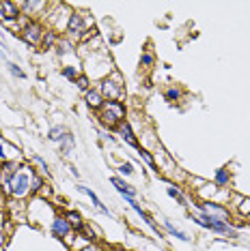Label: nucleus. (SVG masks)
<instances>
[{
    "label": "nucleus",
    "instance_id": "obj_18",
    "mask_svg": "<svg viewBox=\"0 0 250 251\" xmlns=\"http://www.w3.org/2000/svg\"><path fill=\"white\" fill-rule=\"evenodd\" d=\"M164 227H166V230H168V234H170V236L179 238V241H190V236H188V234H186V232H181V230H177V227H175L173 224H170V221H164Z\"/></svg>",
    "mask_w": 250,
    "mask_h": 251
},
{
    "label": "nucleus",
    "instance_id": "obj_3",
    "mask_svg": "<svg viewBox=\"0 0 250 251\" xmlns=\"http://www.w3.org/2000/svg\"><path fill=\"white\" fill-rule=\"evenodd\" d=\"M93 28V20L87 18V13H78V11H71L69 24H67V35H69L71 41H82L84 35Z\"/></svg>",
    "mask_w": 250,
    "mask_h": 251
},
{
    "label": "nucleus",
    "instance_id": "obj_9",
    "mask_svg": "<svg viewBox=\"0 0 250 251\" xmlns=\"http://www.w3.org/2000/svg\"><path fill=\"white\" fill-rule=\"evenodd\" d=\"M0 11H2V24L4 22H18L22 18L20 4L11 2V0H0Z\"/></svg>",
    "mask_w": 250,
    "mask_h": 251
},
{
    "label": "nucleus",
    "instance_id": "obj_23",
    "mask_svg": "<svg viewBox=\"0 0 250 251\" xmlns=\"http://www.w3.org/2000/svg\"><path fill=\"white\" fill-rule=\"evenodd\" d=\"M237 210H240L242 217H250V198H240Z\"/></svg>",
    "mask_w": 250,
    "mask_h": 251
},
{
    "label": "nucleus",
    "instance_id": "obj_16",
    "mask_svg": "<svg viewBox=\"0 0 250 251\" xmlns=\"http://www.w3.org/2000/svg\"><path fill=\"white\" fill-rule=\"evenodd\" d=\"M112 185L117 187V191L121 193V196H132V198L136 196V189H134V187H132V185H127L125 180H121L119 176H115V178H112Z\"/></svg>",
    "mask_w": 250,
    "mask_h": 251
},
{
    "label": "nucleus",
    "instance_id": "obj_7",
    "mask_svg": "<svg viewBox=\"0 0 250 251\" xmlns=\"http://www.w3.org/2000/svg\"><path fill=\"white\" fill-rule=\"evenodd\" d=\"M198 210L207 217H214V219H220L224 224H229L231 215H229V208H224L222 204L218 202H198Z\"/></svg>",
    "mask_w": 250,
    "mask_h": 251
},
{
    "label": "nucleus",
    "instance_id": "obj_35",
    "mask_svg": "<svg viewBox=\"0 0 250 251\" xmlns=\"http://www.w3.org/2000/svg\"><path fill=\"white\" fill-rule=\"evenodd\" d=\"M2 178H4V174H2V163H0V187H2Z\"/></svg>",
    "mask_w": 250,
    "mask_h": 251
},
{
    "label": "nucleus",
    "instance_id": "obj_17",
    "mask_svg": "<svg viewBox=\"0 0 250 251\" xmlns=\"http://www.w3.org/2000/svg\"><path fill=\"white\" fill-rule=\"evenodd\" d=\"M229 180H231V176L224 168H220L218 172H216V187H218V189H224V187L229 185Z\"/></svg>",
    "mask_w": 250,
    "mask_h": 251
},
{
    "label": "nucleus",
    "instance_id": "obj_20",
    "mask_svg": "<svg viewBox=\"0 0 250 251\" xmlns=\"http://www.w3.org/2000/svg\"><path fill=\"white\" fill-rule=\"evenodd\" d=\"M56 43H59V37H56V32H54V30H45L41 48H43V50H50V48H52V45H56Z\"/></svg>",
    "mask_w": 250,
    "mask_h": 251
},
{
    "label": "nucleus",
    "instance_id": "obj_4",
    "mask_svg": "<svg viewBox=\"0 0 250 251\" xmlns=\"http://www.w3.org/2000/svg\"><path fill=\"white\" fill-rule=\"evenodd\" d=\"M99 93L104 95L106 101H121L123 99V77L119 71H112L106 79H101Z\"/></svg>",
    "mask_w": 250,
    "mask_h": 251
},
{
    "label": "nucleus",
    "instance_id": "obj_25",
    "mask_svg": "<svg viewBox=\"0 0 250 251\" xmlns=\"http://www.w3.org/2000/svg\"><path fill=\"white\" fill-rule=\"evenodd\" d=\"M71 146H73V135H71V133H67V135H65V140L61 142V151H62V155H69Z\"/></svg>",
    "mask_w": 250,
    "mask_h": 251
},
{
    "label": "nucleus",
    "instance_id": "obj_8",
    "mask_svg": "<svg viewBox=\"0 0 250 251\" xmlns=\"http://www.w3.org/2000/svg\"><path fill=\"white\" fill-rule=\"evenodd\" d=\"M45 7H48V4H45V2H39V0H22L20 11L24 13V18H28L31 22H35V18H37L39 13H43Z\"/></svg>",
    "mask_w": 250,
    "mask_h": 251
},
{
    "label": "nucleus",
    "instance_id": "obj_31",
    "mask_svg": "<svg viewBox=\"0 0 250 251\" xmlns=\"http://www.w3.org/2000/svg\"><path fill=\"white\" fill-rule=\"evenodd\" d=\"M119 172H121V174H125V176L134 174V165L129 163V161H125V163H121V165H119Z\"/></svg>",
    "mask_w": 250,
    "mask_h": 251
},
{
    "label": "nucleus",
    "instance_id": "obj_33",
    "mask_svg": "<svg viewBox=\"0 0 250 251\" xmlns=\"http://www.w3.org/2000/svg\"><path fill=\"white\" fill-rule=\"evenodd\" d=\"M35 163L39 165V168H41V172H43V174H48V163H45L41 157H35Z\"/></svg>",
    "mask_w": 250,
    "mask_h": 251
},
{
    "label": "nucleus",
    "instance_id": "obj_1",
    "mask_svg": "<svg viewBox=\"0 0 250 251\" xmlns=\"http://www.w3.org/2000/svg\"><path fill=\"white\" fill-rule=\"evenodd\" d=\"M32 176H35V170L31 165H20L18 172H15L11 178H4L2 180V193L7 198H13V200H24L31 196V182H32Z\"/></svg>",
    "mask_w": 250,
    "mask_h": 251
},
{
    "label": "nucleus",
    "instance_id": "obj_10",
    "mask_svg": "<svg viewBox=\"0 0 250 251\" xmlns=\"http://www.w3.org/2000/svg\"><path fill=\"white\" fill-rule=\"evenodd\" d=\"M50 227H52V234H54V236H56V238H62V241H65V238L73 232L71 226L67 224V219H65L62 215H54V219H52V224H50Z\"/></svg>",
    "mask_w": 250,
    "mask_h": 251
},
{
    "label": "nucleus",
    "instance_id": "obj_12",
    "mask_svg": "<svg viewBox=\"0 0 250 251\" xmlns=\"http://www.w3.org/2000/svg\"><path fill=\"white\" fill-rule=\"evenodd\" d=\"M117 133L121 135V140L125 142V144H129V146H134V148H140L138 146V140H136V135H134V131H132V127H129V123H121L117 127Z\"/></svg>",
    "mask_w": 250,
    "mask_h": 251
},
{
    "label": "nucleus",
    "instance_id": "obj_19",
    "mask_svg": "<svg viewBox=\"0 0 250 251\" xmlns=\"http://www.w3.org/2000/svg\"><path fill=\"white\" fill-rule=\"evenodd\" d=\"M73 41L71 39H59V43H56V50H59V56H62V54H67V52H73Z\"/></svg>",
    "mask_w": 250,
    "mask_h": 251
},
{
    "label": "nucleus",
    "instance_id": "obj_21",
    "mask_svg": "<svg viewBox=\"0 0 250 251\" xmlns=\"http://www.w3.org/2000/svg\"><path fill=\"white\" fill-rule=\"evenodd\" d=\"M69 133L65 127H54V129H50V140H54V142H62L65 140V135Z\"/></svg>",
    "mask_w": 250,
    "mask_h": 251
},
{
    "label": "nucleus",
    "instance_id": "obj_11",
    "mask_svg": "<svg viewBox=\"0 0 250 251\" xmlns=\"http://www.w3.org/2000/svg\"><path fill=\"white\" fill-rule=\"evenodd\" d=\"M84 101H87V105L91 107V110H95V112H99L101 105L106 103V99H104V95L99 93V88L87 90V93H84Z\"/></svg>",
    "mask_w": 250,
    "mask_h": 251
},
{
    "label": "nucleus",
    "instance_id": "obj_37",
    "mask_svg": "<svg viewBox=\"0 0 250 251\" xmlns=\"http://www.w3.org/2000/svg\"><path fill=\"white\" fill-rule=\"evenodd\" d=\"M112 251H123V249H112Z\"/></svg>",
    "mask_w": 250,
    "mask_h": 251
},
{
    "label": "nucleus",
    "instance_id": "obj_34",
    "mask_svg": "<svg viewBox=\"0 0 250 251\" xmlns=\"http://www.w3.org/2000/svg\"><path fill=\"white\" fill-rule=\"evenodd\" d=\"M80 251H104V249H101V247H99V245L91 243V245H89V247H84V249H80Z\"/></svg>",
    "mask_w": 250,
    "mask_h": 251
},
{
    "label": "nucleus",
    "instance_id": "obj_36",
    "mask_svg": "<svg viewBox=\"0 0 250 251\" xmlns=\"http://www.w3.org/2000/svg\"><path fill=\"white\" fill-rule=\"evenodd\" d=\"M0 251H7V249H4V247H0Z\"/></svg>",
    "mask_w": 250,
    "mask_h": 251
},
{
    "label": "nucleus",
    "instance_id": "obj_27",
    "mask_svg": "<svg viewBox=\"0 0 250 251\" xmlns=\"http://www.w3.org/2000/svg\"><path fill=\"white\" fill-rule=\"evenodd\" d=\"M153 62H156V56H153L151 50H147V52L140 56V65H143V67H151Z\"/></svg>",
    "mask_w": 250,
    "mask_h": 251
},
{
    "label": "nucleus",
    "instance_id": "obj_6",
    "mask_svg": "<svg viewBox=\"0 0 250 251\" xmlns=\"http://www.w3.org/2000/svg\"><path fill=\"white\" fill-rule=\"evenodd\" d=\"M43 26L39 24V22H28V24L22 28V41L28 43L31 48H39V45L43 43Z\"/></svg>",
    "mask_w": 250,
    "mask_h": 251
},
{
    "label": "nucleus",
    "instance_id": "obj_5",
    "mask_svg": "<svg viewBox=\"0 0 250 251\" xmlns=\"http://www.w3.org/2000/svg\"><path fill=\"white\" fill-rule=\"evenodd\" d=\"M192 219H194L201 227H207V230H214V232H218V234H229V236L235 238V232L231 230V226L224 224V221H220V219H214V217H207V215H203V213L192 215Z\"/></svg>",
    "mask_w": 250,
    "mask_h": 251
},
{
    "label": "nucleus",
    "instance_id": "obj_13",
    "mask_svg": "<svg viewBox=\"0 0 250 251\" xmlns=\"http://www.w3.org/2000/svg\"><path fill=\"white\" fill-rule=\"evenodd\" d=\"M67 219V224L71 226V230L73 232H82V227H84V219H82V215L78 213V210H67L65 215H62Z\"/></svg>",
    "mask_w": 250,
    "mask_h": 251
},
{
    "label": "nucleus",
    "instance_id": "obj_2",
    "mask_svg": "<svg viewBox=\"0 0 250 251\" xmlns=\"http://www.w3.org/2000/svg\"><path fill=\"white\" fill-rule=\"evenodd\" d=\"M99 123L108 129H117L119 125L125 121V105L123 101H106L101 105V110L97 112Z\"/></svg>",
    "mask_w": 250,
    "mask_h": 251
},
{
    "label": "nucleus",
    "instance_id": "obj_15",
    "mask_svg": "<svg viewBox=\"0 0 250 251\" xmlns=\"http://www.w3.org/2000/svg\"><path fill=\"white\" fill-rule=\"evenodd\" d=\"M78 191H80V193H87V196L91 198V202H93V206H95V208H97V210H99V213H104V215H108V208L104 206V204H101V200H99L97 196H95V191H91V189H89V187H82V185H80V187H78Z\"/></svg>",
    "mask_w": 250,
    "mask_h": 251
},
{
    "label": "nucleus",
    "instance_id": "obj_22",
    "mask_svg": "<svg viewBox=\"0 0 250 251\" xmlns=\"http://www.w3.org/2000/svg\"><path fill=\"white\" fill-rule=\"evenodd\" d=\"M62 75H65L67 79H71V82H76L78 77H80V73H78L76 67H71V65H65L62 67Z\"/></svg>",
    "mask_w": 250,
    "mask_h": 251
},
{
    "label": "nucleus",
    "instance_id": "obj_26",
    "mask_svg": "<svg viewBox=\"0 0 250 251\" xmlns=\"http://www.w3.org/2000/svg\"><path fill=\"white\" fill-rule=\"evenodd\" d=\"M166 193H168V196L173 198V200H177L179 204H186V198H184V193H181V191L177 189V187H168V189H166Z\"/></svg>",
    "mask_w": 250,
    "mask_h": 251
},
{
    "label": "nucleus",
    "instance_id": "obj_32",
    "mask_svg": "<svg viewBox=\"0 0 250 251\" xmlns=\"http://www.w3.org/2000/svg\"><path fill=\"white\" fill-rule=\"evenodd\" d=\"M7 67H9V71H11V73H13V75H15V77H24V71H22V69H20V67H18V65H15V62H9V65H7Z\"/></svg>",
    "mask_w": 250,
    "mask_h": 251
},
{
    "label": "nucleus",
    "instance_id": "obj_30",
    "mask_svg": "<svg viewBox=\"0 0 250 251\" xmlns=\"http://www.w3.org/2000/svg\"><path fill=\"white\" fill-rule=\"evenodd\" d=\"M181 97V90L177 88V86H170L168 90H166V101H177Z\"/></svg>",
    "mask_w": 250,
    "mask_h": 251
},
{
    "label": "nucleus",
    "instance_id": "obj_24",
    "mask_svg": "<svg viewBox=\"0 0 250 251\" xmlns=\"http://www.w3.org/2000/svg\"><path fill=\"white\" fill-rule=\"evenodd\" d=\"M138 155H140V159H143V161L149 165L151 170H156V159L151 157V152H149V151H145V148H138Z\"/></svg>",
    "mask_w": 250,
    "mask_h": 251
},
{
    "label": "nucleus",
    "instance_id": "obj_14",
    "mask_svg": "<svg viewBox=\"0 0 250 251\" xmlns=\"http://www.w3.org/2000/svg\"><path fill=\"white\" fill-rule=\"evenodd\" d=\"M196 193H198V198H201V202H212V198L218 193V187H216V182L214 185L212 182H205V185H203Z\"/></svg>",
    "mask_w": 250,
    "mask_h": 251
},
{
    "label": "nucleus",
    "instance_id": "obj_29",
    "mask_svg": "<svg viewBox=\"0 0 250 251\" xmlns=\"http://www.w3.org/2000/svg\"><path fill=\"white\" fill-rule=\"evenodd\" d=\"M76 84H78V88H80V90H84V93L91 90V79H89V75H80V77L76 79Z\"/></svg>",
    "mask_w": 250,
    "mask_h": 251
},
{
    "label": "nucleus",
    "instance_id": "obj_28",
    "mask_svg": "<svg viewBox=\"0 0 250 251\" xmlns=\"http://www.w3.org/2000/svg\"><path fill=\"white\" fill-rule=\"evenodd\" d=\"M41 187H43V180H41V176L35 172V176H32V182H31V191L39 193V191H41Z\"/></svg>",
    "mask_w": 250,
    "mask_h": 251
}]
</instances>
